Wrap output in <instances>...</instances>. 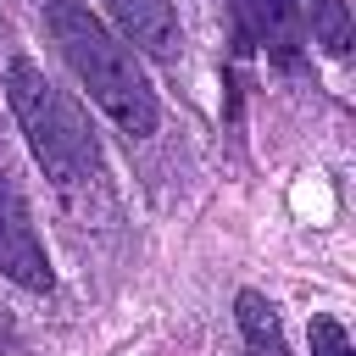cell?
<instances>
[{
  "label": "cell",
  "instance_id": "52a82bcc",
  "mask_svg": "<svg viewBox=\"0 0 356 356\" xmlns=\"http://www.w3.org/2000/svg\"><path fill=\"white\" fill-rule=\"evenodd\" d=\"M295 6L312 17V33H317V44L328 56L350 50V11H345V0H295Z\"/></svg>",
  "mask_w": 356,
  "mask_h": 356
},
{
  "label": "cell",
  "instance_id": "ba28073f",
  "mask_svg": "<svg viewBox=\"0 0 356 356\" xmlns=\"http://www.w3.org/2000/svg\"><path fill=\"white\" fill-rule=\"evenodd\" d=\"M312 356H356L334 317H312Z\"/></svg>",
  "mask_w": 356,
  "mask_h": 356
},
{
  "label": "cell",
  "instance_id": "5b68a950",
  "mask_svg": "<svg viewBox=\"0 0 356 356\" xmlns=\"http://www.w3.org/2000/svg\"><path fill=\"white\" fill-rule=\"evenodd\" d=\"M245 17H250V33L278 56V61H295L300 56V6L295 0H239Z\"/></svg>",
  "mask_w": 356,
  "mask_h": 356
},
{
  "label": "cell",
  "instance_id": "6da1fadb",
  "mask_svg": "<svg viewBox=\"0 0 356 356\" xmlns=\"http://www.w3.org/2000/svg\"><path fill=\"white\" fill-rule=\"evenodd\" d=\"M44 28H50V39L61 44L67 67L78 72V83L95 95V106H100L128 139H145V134L156 128V89H150V78L139 72L134 50H128L122 39H111L106 22H100L89 6H78V0H50V6H44Z\"/></svg>",
  "mask_w": 356,
  "mask_h": 356
},
{
  "label": "cell",
  "instance_id": "7a4b0ae2",
  "mask_svg": "<svg viewBox=\"0 0 356 356\" xmlns=\"http://www.w3.org/2000/svg\"><path fill=\"white\" fill-rule=\"evenodd\" d=\"M6 100H11V111H17V122H22L28 145H33L39 167H44L56 184H83V178H95L100 150H95V134H89V122H83V111H78L72 95H61L33 61L17 56V61L6 67Z\"/></svg>",
  "mask_w": 356,
  "mask_h": 356
},
{
  "label": "cell",
  "instance_id": "8992f818",
  "mask_svg": "<svg viewBox=\"0 0 356 356\" xmlns=\"http://www.w3.org/2000/svg\"><path fill=\"white\" fill-rule=\"evenodd\" d=\"M234 317H239V334H245V350L250 356H289L284 345V328H278V312L261 289H239L234 295Z\"/></svg>",
  "mask_w": 356,
  "mask_h": 356
},
{
  "label": "cell",
  "instance_id": "277c9868",
  "mask_svg": "<svg viewBox=\"0 0 356 356\" xmlns=\"http://www.w3.org/2000/svg\"><path fill=\"white\" fill-rule=\"evenodd\" d=\"M111 17L122 22V33L134 44H145L150 56H178V11L172 0H106Z\"/></svg>",
  "mask_w": 356,
  "mask_h": 356
},
{
  "label": "cell",
  "instance_id": "3957f363",
  "mask_svg": "<svg viewBox=\"0 0 356 356\" xmlns=\"http://www.w3.org/2000/svg\"><path fill=\"white\" fill-rule=\"evenodd\" d=\"M0 273H6L11 284L33 289V295H44V289L56 284L50 256H44V245H39V234H33L28 200H22V189H17V178H11L6 167H0Z\"/></svg>",
  "mask_w": 356,
  "mask_h": 356
}]
</instances>
